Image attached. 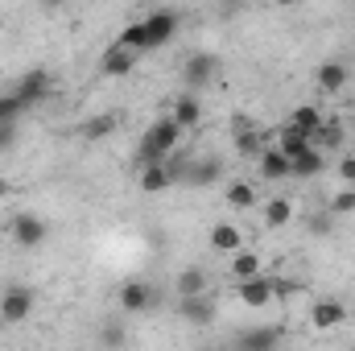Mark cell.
<instances>
[{"label":"cell","mask_w":355,"mask_h":351,"mask_svg":"<svg viewBox=\"0 0 355 351\" xmlns=\"http://www.w3.org/2000/svg\"><path fill=\"white\" fill-rule=\"evenodd\" d=\"M174 33H178V12L157 8V12H149L145 21H132L116 42H120L124 50H132V54H145V50H162Z\"/></svg>","instance_id":"cell-1"},{"label":"cell","mask_w":355,"mask_h":351,"mask_svg":"<svg viewBox=\"0 0 355 351\" xmlns=\"http://www.w3.org/2000/svg\"><path fill=\"white\" fill-rule=\"evenodd\" d=\"M178 137H182V128H178L170 116L153 120L149 132L141 137V149H137V153H141V166H166L178 149Z\"/></svg>","instance_id":"cell-2"},{"label":"cell","mask_w":355,"mask_h":351,"mask_svg":"<svg viewBox=\"0 0 355 351\" xmlns=\"http://www.w3.org/2000/svg\"><path fill=\"white\" fill-rule=\"evenodd\" d=\"M33 289L29 285H21V281H12V285H4V293H0V323H8V327H17V323H25L29 314H33Z\"/></svg>","instance_id":"cell-3"},{"label":"cell","mask_w":355,"mask_h":351,"mask_svg":"<svg viewBox=\"0 0 355 351\" xmlns=\"http://www.w3.org/2000/svg\"><path fill=\"white\" fill-rule=\"evenodd\" d=\"M8 232H12V244H21V248H42V244L50 240V228H46V219H42V215H33V211H21V215H12Z\"/></svg>","instance_id":"cell-4"},{"label":"cell","mask_w":355,"mask_h":351,"mask_svg":"<svg viewBox=\"0 0 355 351\" xmlns=\"http://www.w3.org/2000/svg\"><path fill=\"white\" fill-rule=\"evenodd\" d=\"M285 285L281 281H272V277H252V281H236V298L244 302V306H252V310H261L268 306L277 293H281Z\"/></svg>","instance_id":"cell-5"},{"label":"cell","mask_w":355,"mask_h":351,"mask_svg":"<svg viewBox=\"0 0 355 351\" xmlns=\"http://www.w3.org/2000/svg\"><path fill=\"white\" fill-rule=\"evenodd\" d=\"M281 339H285V331H281L277 323H265V327H248V331H240V339H236V351H277V348H281Z\"/></svg>","instance_id":"cell-6"},{"label":"cell","mask_w":355,"mask_h":351,"mask_svg":"<svg viewBox=\"0 0 355 351\" xmlns=\"http://www.w3.org/2000/svg\"><path fill=\"white\" fill-rule=\"evenodd\" d=\"M116 298H120V310H128V314H141V310H153V302H157V289H153L149 281H124Z\"/></svg>","instance_id":"cell-7"},{"label":"cell","mask_w":355,"mask_h":351,"mask_svg":"<svg viewBox=\"0 0 355 351\" xmlns=\"http://www.w3.org/2000/svg\"><path fill=\"white\" fill-rule=\"evenodd\" d=\"M219 75V58L215 54H190L186 58V67H182V79L190 83V87H211V79Z\"/></svg>","instance_id":"cell-8"},{"label":"cell","mask_w":355,"mask_h":351,"mask_svg":"<svg viewBox=\"0 0 355 351\" xmlns=\"http://www.w3.org/2000/svg\"><path fill=\"white\" fill-rule=\"evenodd\" d=\"M50 91H54V79H50L46 71H29V75H21V83L12 87V95H17L25 108H33V103H42Z\"/></svg>","instance_id":"cell-9"},{"label":"cell","mask_w":355,"mask_h":351,"mask_svg":"<svg viewBox=\"0 0 355 351\" xmlns=\"http://www.w3.org/2000/svg\"><path fill=\"white\" fill-rule=\"evenodd\" d=\"M343 318H347V306H343V302H335V298L310 302V327H314V331H335Z\"/></svg>","instance_id":"cell-10"},{"label":"cell","mask_w":355,"mask_h":351,"mask_svg":"<svg viewBox=\"0 0 355 351\" xmlns=\"http://www.w3.org/2000/svg\"><path fill=\"white\" fill-rule=\"evenodd\" d=\"M132 67H137V54L124 50L120 42H112V46L103 50V58H99V71H103L107 79H124V75H132Z\"/></svg>","instance_id":"cell-11"},{"label":"cell","mask_w":355,"mask_h":351,"mask_svg":"<svg viewBox=\"0 0 355 351\" xmlns=\"http://www.w3.org/2000/svg\"><path fill=\"white\" fill-rule=\"evenodd\" d=\"M178 314H182L190 327H211V323H215V298H211V293L186 298V302H178Z\"/></svg>","instance_id":"cell-12"},{"label":"cell","mask_w":355,"mask_h":351,"mask_svg":"<svg viewBox=\"0 0 355 351\" xmlns=\"http://www.w3.org/2000/svg\"><path fill=\"white\" fill-rule=\"evenodd\" d=\"M207 289H211V277H207L202 268H194V264H190V268H182V273H178V285H174L178 302H186V298H202Z\"/></svg>","instance_id":"cell-13"},{"label":"cell","mask_w":355,"mask_h":351,"mask_svg":"<svg viewBox=\"0 0 355 351\" xmlns=\"http://www.w3.org/2000/svg\"><path fill=\"white\" fill-rule=\"evenodd\" d=\"M211 248L236 257V252L244 248V232H240L236 223H215V228H211Z\"/></svg>","instance_id":"cell-14"},{"label":"cell","mask_w":355,"mask_h":351,"mask_svg":"<svg viewBox=\"0 0 355 351\" xmlns=\"http://www.w3.org/2000/svg\"><path fill=\"white\" fill-rule=\"evenodd\" d=\"M223 178V162L219 157H202V162H190L186 166V178L182 182H190V186H211V182H219Z\"/></svg>","instance_id":"cell-15"},{"label":"cell","mask_w":355,"mask_h":351,"mask_svg":"<svg viewBox=\"0 0 355 351\" xmlns=\"http://www.w3.org/2000/svg\"><path fill=\"white\" fill-rule=\"evenodd\" d=\"M116 128H120V116H116V112H99V116H91V120L79 124V137H83V141H103V137H112Z\"/></svg>","instance_id":"cell-16"},{"label":"cell","mask_w":355,"mask_h":351,"mask_svg":"<svg viewBox=\"0 0 355 351\" xmlns=\"http://www.w3.org/2000/svg\"><path fill=\"white\" fill-rule=\"evenodd\" d=\"M289 124H293L297 132H306V137H310V145H314V132H318V128H322L327 120H322V112H318L314 103H302V108H293Z\"/></svg>","instance_id":"cell-17"},{"label":"cell","mask_w":355,"mask_h":351,"mask_svg":"<svg viewBox=\"0 0 355 351\" xmlns=\"http://www.w3.org/2000/svg\"><path fill=\"white\" fill-rule=\"evenodd\" d=\"M277 149H281L289 162H297V157H302L306 149H314V145H310V137H306V132H297L293 124H285V128H281V137H277Z\"/></svg>","instance_id":"cell-18"},{"label":"cell","mask_w":355,"mask_h":351,"mask_svg":"<svg viewBox=\"0 0 355 351\" xmlns=\"http://www.w3.org/2000/svg\"><path fill=\"white\" fill-rule=\"evenodd\" d=\"M170 120H174L182 132H186V128H194V124L202 120V103H198L194 95H182V99H174V112H170Z\"/></svg>","instance_id":"cell-19"},{"label":"cell","mask_w":355,"mask_h":351,"mask_svg":"<svg viewBox=\"0 0 355 351\" xmlns=\"http://www.w3.org/2000/svg\"><path fill=\"white\" fill-rule=\"evenodd\" d=\"M257 162H261V178H268V182H281V178H289V157H285L277 145H268Z\"/></svg>","instance_id":"cell-20"},{"label":"cell","mask_w":355,"mask_h":351,"mask_svg":"<svg viewBox=\"0 0 355 351\" xmlns=\"http://www.w3.org/2000/svg\"><path fill=\"white\" fill-rule=\"evenodd\" d=\"M318 87L327 91V95H335V91L347 87V67L339 62V58H331V62H322L318 67Z\"/></svg>","instance_id":"cell-21"},{"label":"cell","mask_w":355,"mask_h":351,"mask_svg":"<svg viewBox=\"0 0 355 351\" xmlns=\"http://www.w3.org/2000/svg\"><path fill=\"white\" fill-rule=\"evenodd\" d=\"M322 166H327L322 149H306L297 162H289V178H314V174H322Z\"/></svg>","instance_id":"cell-22"},{"label":"cell","mask_w":355,"mask_h":351,"mask_svg":"<svg viewBox=\"0 0 355 351\" xmlns=\"http://www.w3.org/2000/svg\"><path fill=\"white\" fill-rule=\"evenodd\" d=\"M174 186V178L166 166H141V190L145 194H162V190H170Z\"/></svg>","instance_id":"cell-23"},{"label":"cell","mask_w":355,"mask_h":351,"mask_svg":"<svg viewBox=\"0 0 355 351\" xmlns=\"http://www.w3.org/2000/svg\"><path fill=\"white\" fill-rule=\"evenodd\" d=\"M261 257L257 252H248V248H240L236 257H232V273H236V281H252V277H261Z\"/></svg>","instance_id":"cell-24"},{"label":"cell","mask_w":355,"mask_h":351,"mask_svg":"<svg viewBox=\"0 0 355 351\" xmlns=\"http://www.w3.org/2000/svg\"><path fill=\"white\" fill-rule=\"evenodd\" d=\"M236 153H244V157H261L265 153L261 149V132L252 124H236Z\"/></svg>","instance_id":"cell-25"},{"label":"cell","mask_w":355,"mask_h":351,"mask_svg":"<svg viewBox=\"0 0 355 351\" xmlns=\"http://www.w3.org/2000/svg\"><path fill=\"white\" fill-rule=\"evenodd\" d=\"M289 219H293V203H289V198H268V207H265L268 228H285Z\"/></svg>","instance_id":"cell-26"},{"label":"cell","mask_w":355,"mask_h":351,"mask_svg":"<svg viewBox=\"0 0 355 351\" xmlns=\"http://www.w3.org/2000/svg\"><path fill=\"white\" fill-rule=\"evenodd\" d=\"M257 203V190L248 186V182H232L227 186V207H236V211H248Z\"/></svg>","instance_id":"cell-27"},{"label":"cell","mask_w":355,"mask_h":351,"mask_svg":"<svg viewBox=\"0 0 355 351\" xmlns=\"http://www.w3.org/2000/svg\"><path fill=\"white\" fill-rule=\"evenodd\" d=\"M306 232L318 236V240L335 236V215H331V211H314V215H306Z\"/></svg>","instance_id":"cell-28"},{"label":"cell","mask_w":355,"mask_h":351,"mask_svg":"<svg viewBox=\"0 0 355 351\" xmlns=\"http://www.w3.org/2000/svg\"><path fill=\"white\" fill-rule=\"evenodd\" d=\"M99 343H103L107 351H120L124 343H128V335H124L120 323H103V327H99Z\"/></svg>","instance_id":"cell-29"},{"label":"cell","mask_w":355,"mask_h":351,"mask_svg":"<svg viewBox=\"0 0 355 351\" xmlns=\"http://www.w3.org/2000/svg\"><path fill=\"white\" fill-rule=\"evenodd\" d=\"M327 211H331L335 219H339V215H352V211H355V186H347V190H339V194H335V198L327 203Z\"/></svg>","instance_id":"cell-30"},{"label":"cell","mask_w":355,"mask_h":351,"mask_svg":"<svg viewBox=\"0 0 355 351\" xmlns=\"http://www.w3.org/2000/svg\"><path fill=\"white\" fill-rule=\"evenodd\" d=\"M25 112V103L8 91V95H0V124H17V116Z\"/></svg>","instance_id":"cell-31"},{"label":"cell","mask_w":355,"mask_h":351,"mask_svg":"<svg viewBox=\"0 0 355 351\" xmlns=\"http://www.w3.org/2000/svg\"><path fill=\"white\" fill-rule=\"evenodd\" d=\"M339 141H343V128H339V124H322V128L314 132V149H318V145H339Z\"/></svg>","instance_id":"cell-32"},{"label":"cell","mask_w":355,"mask_h":351,"mask_svg":"<svg viewBox=\"0 0 355 351\" xmlns=\"http://www.w3.org/2000/svg\"><path fill=\"white\" fill-rule=\"evenodd\" d=\"M339 178H343L347 186H355V153H347V157L339 162Z\"/></svg>","instance_id":"cell-33"},{"label":"cell","mask_w":355,"mask_h":351,"mask_svg":"<svg viewBox=\"0 0 355 351\" xmlns=\"http://www.w3.org/2000/svg\"><path fill=\"white\" fill-rule=\"evenodd\" d=\"M12 141H17V124H0V153L12 149Z\"/></svg>","instance_id":"cell-34"},{"label":"cell","mask_w":355,"mask_h":351,"mask_svg":"<svg viewBox=\"0 0 355 351\" xmlns=\"http://www.w3.org/2000/svg\"><path fill=\"white\" fill-rule=\"evenodd\" d=\"M352 12H355V8H352Z\"/></svg>","instance_id":"cell-35"}]
</instances>
